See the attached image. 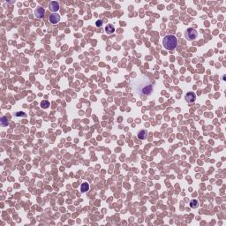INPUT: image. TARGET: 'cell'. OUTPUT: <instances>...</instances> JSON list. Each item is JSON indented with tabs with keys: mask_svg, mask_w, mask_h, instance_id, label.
Segmentation results:
<instances>
[{
	"mask_svg": "<svg viewBox=\"0 0 226 226\" xmlns=\"http://www.w3.org/2000/svg\"><path fill=\"white\" fill-rule=\"evenodd\" d=\"M163 45L166 50H172L178 46V39L175 36H172V34L166 36L163 39Z\"/></svg>",
	"mask_w": 226,
	"mask_h": 226,
	"instance_id": "obj_1",
	"label": "cell"
},
{
	"mask_svg": "<svg viewBox=\"0 0 226 226\" xmlns=\"http://www.w3.org/2000/svg\"><path fill=\"white\" fill-rule=\"evenodd\" d=\"M198 33L194 28H187L185 32V37L188 41H193L197 38Z\"/></svg>",
	"mask_w": 226,
	"mask_h": 226,
	"instance_id": "obj_2",
	"label": "cell"
},
{
	"mask_svg": "<svg viewBox=\"0 0 226 226\" xmlns=\"http://www.w3.org/2000/svg\"><path fill=\"white\" fill-rule=\"evenodd\" d=\"M185 99L188 103H193V102H194L195 100H196V95H195V94L193 92H188L187 94L186 95Z\"/></svg>",
	"mask_w": 226,
	"mask_h": 226,
	"instance_id": "obj_3",
	"label": "cell"
},
{
	"mask_svg": "<svg viewBox=\"0 0 226 226\" xmlns=\"http://www.w3.org/2000/svg\"><path fill=\"white\" fill-rule=\"evenodd\" d=\"M49 8H50V11H57L60 8L59 3H57L56 1H51L49 4Z\"/></svg>",
	"mask_w": 226,
	"mask_h": 226,
	"instance_id": "obj_4",
	"label": "cell"
},
{
	"mask_svg": "<svg viewBox=\"0 0 226 226\" xmlns=\"http://www.w3.org/2000/svg\"><path fill=\"white\" fill-rule=\"evenodd\" d=\"M49 19H50V22L53 25L57 24V23H59L60 21V16L59 14H57V13H52V14H50Z\"/></svg>",
	"mask_w": 226,
	"mask_h": 226,
	"instance_id": "obj_5",
	"label": "cell"
},
{
	"mask_svg": "<svg viewBox=\"0 0 226 226\" xmlns=\"http://www.w3.org/2000/svg\"><path fill=\"white\" fill-rule=\"evenodd\" d=\"M34 14H36V18L42 19V18H43L44 14H45V10H44V8L39 6V7H37L36 9V11H34Z\"/></svg>",
	"mask_w": 226,
	"mask_h": 226,
	"instance_id": "obj_6",
	"label": "cell"
},
{
	"mask_svg": "<svg viewBox=\"0 0 226 226\" xmlns=\"http://www.w3.org/2000/svg\"><path fill=\"white\" fill-rule=\"evenodd\" d=\"M148 132L147 130H141L137 134V137H138L139 140H146L148 138Z\"/></svg>",
	"mask_w": 226,
	"mask_h": 226,
	"instance_id": "obj_7",
	"label": "cell"
},
{
	"mask_svg": "<svg viewBox=\"0 0 226 226\" xmlns=\"http://www.w3.org/2000/svg\"><path fill=\"white\" fill-rule=\"evenodd\" d=\"M105 32L108 34H111L115 32V27L112 24H108L105 27Z\"/></svg>",
	"mask_w": 226,
	"mask_h": 226,
	"instance_id": "obj_8",
	"label": "cell"
},
{
	"mask_svg": "<svg viewBox=\"0 0 226 226\" xmlns=\"http://www.w3.org/2000/svg\"><path fill=\"white\" fill-rule=\"evenodd\" d=\"M88 190H89V185H88V183L85 182V183L81 184V186H80L81 193H87Z\"/></svg>",
	"mask_w": 226,
	"mask_h": 226,
	"instance_id": "obj_9",
	"label": "cell"
},
{
	"mask_svg": "<svg viewBox=\"0 0 226 226\" xmlns=\"http://www.w3.org/2000/svg\"><path fill=\"white\" fill-rule=\"evenodd\" d=\"M190 207L192 208H197L199 207V201L198 200H192L190 201Z\"/></svg>",
	"mask_w": 226,
	"mask_h": 226,
	"instance_id": "obj_10",
	"label": "cell"
},
{
	"mask_svg": "<svg viewBox=\"0 0 226 226\" xmlns=\"http://www.w3.org/2000/svg\"><path fill=\"white\" fill-rule=\"evenodd\" d=\"M0 122H1L2 126H7V125H9L7 118L4 117H4H2V118H1V120H0Z\"/></svg>",
	"mask_w": 226,
	"mask_h": 226,
	"instance_id": "obj_11",
	"label": "cell"
},
{
	"mask_svg": "<svg viewBox=\"0 0 226 226\" xmlns=\"http://www.w3.org/2000/svg\"><path fill=\"white\" fill-rule=\"evenodd\" d=\"M41 106H42V108H43V109H47L49 108V106H50V102L48 101H46V100H43V101L41 102Z\"/></svg>",
	"mask_w": 226,
	"mask_h": 226,
	"instance_id": "obj_12",
	"label": "cell"
},
{
	"mask_svg": "<svg viewBox=\"0 0 226 226\" xmlns=\"http://www.w3.org/2000/svg\"><path fill=\"white\" fill-rule=\"evenodd\" d=\"M15 117H23V118H26V117H27V115H26L24 112H22V111H20V112H17V113L15 114Z\"/></svg>",
	"mask_w": 226,
	"mask_h": 226,
	"instance_id": "obj_13",
	"label": "cell"
},
{
	"mask_svg": "<svg viewBox=\"0 0 226 226\" xmlns=\"http://www.w3.org/2000/svg\"><path fill=\"white\" fill-rule=\"evenodd\" d=\"M102 24H103V21H102V20H98L96 22H95V26H96L97 27H101Z\"/></svg>",
	"mask_w": 226,
	"mask_h": 226,
	"instance_id": "obj_14",
	"label": "cell"
}]
</instances>
